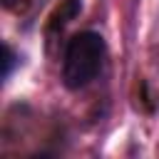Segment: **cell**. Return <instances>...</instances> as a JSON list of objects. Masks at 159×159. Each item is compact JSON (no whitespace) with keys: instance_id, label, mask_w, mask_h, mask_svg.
Masks as SVG:
<instances>
[{"instance_id":"1","label":"cell","mask_w":159,"mask_h":159,"mask_svg":"<svg viewBox=\"0 0 159 159\" xmlns=\"http://www.w3.org/2000/svg\"><path fill=\"white\" fill-rule=\"evenodd\" d=\"M107 60V42L94 30L72 35L62 52V84L67 89H84L97 80Z\"/></svg>"},{"instance_id":"2","label":"cell","mask_w":159,"mask_h":159,"mask_svg":"<svg viewBox=\"0 0 159 159\" xmlns=\"http://www.w3.org/2000/svg\"><path fill=\"white\" fill-rule=\"evenodd\" d=\"M15 65H20V57H17V52L5 42V45H2V80H10Z\"/></svg>"},{"instance_id":"3","label":"cell","mask_w":159,"mask_h":159,"mask_svg":"<svg viewBox=\"0 0 159 159\" xmlns=\"http://www.w3.org/2000/svg\"><path fill=\"white\" fill-rule=\"evenodd\" d=\"M12 2H15V0H5V5H7V7H10V5H12Z\"/></svg>"}]
</instances>
